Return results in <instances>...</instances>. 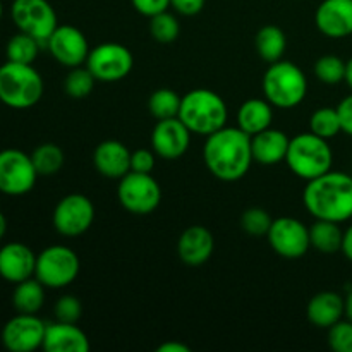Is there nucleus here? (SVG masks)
<instances>
[{
    "label": "nucleus",
    "instance_id": "f03ea898",
    "mask_svg": "<svg viewBox=\"0 0 352 352\" xmlns=\"http://www.w3.org/2000/svg\"><path fill=\"white\" fill-rule=\"evenodd\" d=\"M306 210L318 220L342 223L352 219V177L329 170L311 179L302 192Z\"/></svg>",
    "mask_w": 352,
    "mask_h": 352
},
{
    "label": "nucleus",
    "instance_id": "58836bf2",
    "mask_svg": "<svg viewBox=\"0 0 352 352\" xmlns=\"http://www.w3.org/2000/svg\"><path fill=\"white\" fill-rule=\"evenodd\" d=\"M134 9L141 14V16L151 17L158 12H164L170 7V0H131Z\"/></svg>",
    "mask_w": 352,
    "mask_h": 352
},
{
    "label": "nucleus",
    "instance_id": "bb28decb",
    "mask_svg": "<svg viewBox=\"0 0 352 352\" xmlns=\"http://www.w3.org/2000/svg\"><path fill=\"white\" fill-rule=\"evenodd\" d=\"M340 223L330 220L315 219V223L309 226V243L311 248L325 254H333L342 250L344 232Z\"/></svg>",
    "mask_w": 352,
    "mask_h": 352
},
{
    "label": "nucleus",
    "instance_id": "f3484780",
    "mask_svg": "<svg viewBox=\"0 0 352 352\" xmlns=\"http://www.w3.org/2000/svg\"><path fill=\"white\" fill-rule=\"evenodd\" d=\"M315 24L322 34L333 40L352 34V0H323L315 12Z\"/></svg>",
    "mask_w": 352,
    "mask_h": 352
},
{
    "label": "nucleus",
    "instance_id": "9b49d317",
    "mask_svg": "<svg viewBox=\"0 0 352 352\" xmlns=\"http://www.w3.org/2000/svg\"><path fill=\"white\" fill-rule=\"evenodd\" d=\"M52 222L60 236L79 237L95 222V205L88 196L72 192L55 205Z\"/></svg>",
    "mask_w": 352,
    "mask_h": 352
},
{
    "label": "nucleus",
    "instance_id": "a18cd8bd",
    "mask_svg": "<svg viewBox=\"0 0 352 352\" xmlns=\"http://www.w3.org/2000/svg\"><path fill=\"white\" fill-rule=\"evenodd\" d=\"M346 316L352 322V289L349 294L346 296Z\"/></svg>",
    "mask_w": 352,
    "mask_h": 352
},
{
    "label": "nucleus",
    "instance_id": "39448f33",
    "mask_svg": "<svg viewBox=\"0 0 352 352\" xmlns=\"http://www.w3.org/2000/svg\"><path fill=\"white\" fill-rule=\"evenodd\" d=\"M285 162L296 177L308 182L332 170L333 153L329 140H323L309 131L292 138Z\"/></svg>",
    "mask_w": 352,
    "mask_h": 352
},
{
    "label": "nucleus",
    "instance_id": "09e8293b",
    "mask_svg": "<svg viewBox=\"0 0 352 352\" xmlns=\"http://www.w3.org/2000/svg\"><path fill=\"white\" fill-rule=\"evenodd\" d=\"M0 103H2V102H0Z\"/></svg>",
    "mask_w": 352,
    "mask_h": 352
},
{
    "label": "nucleus",
    "instance_id": "72a5a7b5",
    "mask_svg": "<svg viewBox=\"0 0 352 352\" xmlns=\"http://www.w3.org/2000/svg\"><path fill=\"white\" fill-rule=\"evenodd\" d=\"M315 76L323 85H339L346 81V62L337 55H323L315 62Z\"/></svg>",
    "mask_w": 352,
    "mask_h": 352
},
{
    "label": "nucleus",
    "instance_id": "c756f323",
    "mask_svg": "<svg viewBox=\"0 0 352 352\" xmlns=\"http://www.w3.org/2000/svg\"><path fill=\"white\" fill-rule=\"evenodd\" d=\"M181 102L182 96H179L174 89L160 88L151 93L148 100V110L157 120L174 119V117H179Z\"/></svg>",
    "mask_w": 352,
    "mask_h": 352
},
{
    "label": "nucleus",
    "instance_id": "f704fd0d",
    "mask_svg": "<svg viewBox=\"0 0 352 352\" xmlns=\"http://www.w3.org/2000/svg\"><path fill=\"white\" fill-rule=\"evenodd\" d=\"M272 222H274V219L263 208H248L241 215V229L254 237L267 236L272 227Z\"/></svg>",
    "mask_w": 352,
    "mask_h": 352
},
{
    "label": "nucleus",
    "instance_id": "e433bc0d",
    "mask_svg": "<svg viewBox=\"0 0 352 352\" xmlns=\"http://www.w3.org/2000/svg\"><path fill=\"white\" fill-rule=\"evenodd\" d=\"M55 318L57 322L65 323H78L82 316V305L76 296H62L55 302Z\"/></svg>",
    "mask_w": 352,
    "mask_h": 352
},
{
    "label": "nucleus",
    "instance_id": "4c0bfd02",
    "mask_svg": "<svg viewBox=\"0 0 352 352\" xmlns=\"http://www.w3.org/2000/svg\"><path fill=\"white\" fill-rule=\"evenodd\" d=\"M155 151L140 148V150L131 153V170L143 172V174H151L155 168Z\"/></svg>",
    "mask_w": 352,
    "mask_h": 352
},
{
    "label": "nucleus",
    "instance_id": "de8ad7c7",
    "mask_svg": "<svg viewBox=\"0 0 352 352\" xmlns=\"http://www.w3.org/2000/svg\"><path fill=\"white\" fill-rule=\"evenodd\" d=\"M2 14H3V7H2V2H0V19H2Z\"/></svg>",
    "mask_w": 352,
    "mask_h": 352
},
{
    "label": "nucleus",
    "instance_id": "c9c22d12",
    "mask_svg": "<svg viewBox=\"0 0 352 352\" xmlns=\"http://www.w3.org/2000/svg\"><path fill=\"white\" fill-rule=\"evenodd\" d=\"M329 346L336 352H352V322L349 318L330 327Z\"/></svg>",
    "mask_w": 352,
    "mask_h": 352
},
{
    "label": "nucleus",
    "instance_id": "2f4dec72",
    "mask_svg": "<svg viewBox=\"0 0 352 352\" xmlns=\"http://www.w3.org/2000/svg\"><path fill=\"white\" fill-rule=\"evenodd\" d=\"M150 33L158 43H172L181 33V24L174 14L164 10L150 17Z\"/></svg>",
    "mask_w": 352,
    "mask_h": 352
},
{
    "label": "nucleus",
    "instance_id": "b1692460",
    "mask_svg": "<svg viewBox=\"0 0 352 352\" xmlns=\"http://www.w3.org/2000/svg\"><path fill=\"white\" fill-rule=\"evenodd\" d=\"M275 107L267 98H250L237 110V127L250 136L272 127Z\"/></svg>",
    "mask_w": 352,
    "mask_h": 352
},
{
    "label": "nucleus",
    "instance_id": "4468645a",
    "mask_svg": "<svg viewBox=\"0 0 352 352\" xmlns=\"http://www.w3.org/2000/svg\"><path fill=\"white\" fill-rule=\"evenodd\" d=\"M47 323L36 315L17 313L3 325L2 344L10 352H33L43 347Z\"/></svg>",
    "mask_w": 352,
    "mask_h": 352
},
{
    "label": "nucleus",
    "instance_id": "cd10ccee",
    "mask_svg": "<svg viewBox=\"0 0 352 352\" xmlns=\"http://www.w3.org/2000/svg\"><path fill=\"white\" fill-rule=\"evenodd\" d=\"M41 41L31 34L19 31L7 41L6 54L7 60L19 62V64H33L40 54Z\"/></svg>",
    "mask_w": 352,
    "mask_h": 352
},
{
    "label": "nucleus",
    "instance_id": "ea45409f",
    "mask_svg": "<svg viewBox=\"0 0 352 352\" xmlns=\"http://www.w3.org/2000/svg\"><path fill=\"white\" fill-rule=\"evenodd\" d=\"M206 0H170V7L181 16H196L203 10Z\"/></svg>",
    "mask_w": 352,
    "mask_h": 352
},
{
    "label": "nucleus",
    "instance_id": "a878e982",
    "mask_svg": "<svg viewBox=\"0 0 352 352\" xmlns=\"http://www.w3.org/2000/svg\"><path fill=\"white\" fill-rule=\"evenodd\" d=\"M254 48L265 62L274 64L284 57L285 48H287V38L278 26L267 24L254 36Z\"/></svg>",
    "mask_w": 352,
    "mask_h": 352
},
{
    "label": "nucleus",
    "instance_id": "aec40b11",
    "mask_svg": "<svg viewBox=\"0 0 352 352\" xmlns=\"http://www.w3.org/2000/svg\"><path fill=\"white\" fill-rule=\"evenodd\" d=\"M213 248L215 241L212 232L203 226H191L179 237L177 254L189 267H199L210 260Z\"/></svg>",
    "mask_w": 352,
    "mask_h": 352
},
{
    "label": "nucleus",
    "instance_id": "412c9836",
    "mask_svg": "<svg viewBox=\"0 0 352 352\" xmlns=\"http://www.w3.org/2000/svg\"><path fill=\"white\" fill-rule=\"evenodd\" d=\"M89 339L76 323H48L43 349L47 352H88Z\"/></svg>",
    "mask_w": 352,
    "mask_h": 352
},
{
    "label": "nucleus",
    "instance_id": "f257e3e1",
    "mask_svg": "<svg viewBox=\"0 0 352 352\" xmlns=\"http://www.w3.org/2000/svg\"><path fill=\"white\" fill-rule=\"evenodd\" d=\"M203 160L213 177L236 182L250 172L253 164L251 136L239 127H226L206 136Z\"/></svg>",
    "mask_w": 352,
    "mask_h": 352
},
{
    "label": "nucleus",
    "instance_id": "1a4fd4ad",
    "mask_svg": "<svg viewBox=\"0 0 352 352\" xmlns=\"http://www.w3.org/2000/svg\"><path fill=\"white\" fill-rule=\"evenodd\" d=\"M86 67L93 72L96 81L117 82L131 74L134 67V57L127 47L110 41L89 50Z\"/></svg>",
    "mask_w": 352,
    "mask_h": 352
},
{
    "label": "nucleus",
    "instance_id": "4be33fe9",
    "mask_svg": "<svg viewBox=\"0 0 352 352\" xmlns=\"http://www.w3.org/2000/svg\"><path fill=\"white\" fill-rule=\"evenodd\" d=\"M346 315V298L333 291H323L313 296L306 308L308 322L316 329L329 330Z\"/></svg>",
    "mask_w": 352,
    "mask_h": 352
},
{
    "label": "nucleus",
    "instance_id": "2eb2a0df",
    "mask_svg": "<svg viewBox=\"0 0 352 352\" xmlns=\"http://www.w3.org/2000/svg\"><path fill=\"white\" fill-rule=\"evenodd\" d=\"M47 48L52 57L64 67H79L86 64L89 55V45L85 33L71 24H62L55 28L54 33L48 36Z\"/></svg>",
    "mask_w": 352,
    "mask_h": 352
},
{
    "label": "nucleus",
    "instance_id": "a19ab883",
    "mask_svg": "<svg viewBox=\"0 0 352 352\" xmlns=\"http://www.w3.org/2000/svg\"><path fill=\"white\" fill-rule=\"evenodd\" d=\"M337 112H339L342 133H346L347 136L352 138V95L346 96V98L337 105Z\"/></svg>",
    "mask_w": 352,
    "mask_h": 352
},
{
    "label": "nucleus",
    "instance_id": "dca6fc26",
    "mask_svg": "<svg viewBox=\"0 0 352 352\" xmlns=\"http://www.w3.org/2000/svg\"><path fill=\"white\" fill-rule=\"evenodd\" d=\"M191 134L179 117L157 120V126L151 133V148L160 158L175 160L188 151Z\"/></svg>",
    "mask_w": 352,
    "mask_h": 352
},
{
    "label": "nucleus",
    "instance_id": "6ab92c4d",
    "mask_svg": "<svg viewBox=\"0 0 352 352\" xmlns=\"http://www.w3.org/2000/svg\"><path fill=\"white\" fill-rule=\"evenodd\" d=\"M93 165L107 179H122L131 172V151L117 140L102 141L93 151Z\"/></svg>",
    "mask_w": 352,
    "mask_h": 352
},
{
    "label": "nucleus",
    "instance_id": "37998d69",
    "mask_svg": "<svg viewBox=\"0 0 352 352\" xmlns=\"http://www.w3.org/2000/svg\"><path fill=\"white\" fill-rule=\"evenodd\" d=\"M157 351L158 352H191V349H189L188 346H184V344L181 342H174V340L162 344Z\"/></svg>",
    "mask_w": 352,
    "mask_h": 352
},
{
    "label": "nucleus",
    "instance_id": "0eeeda50",
    "mask_svg": "<svg viewBox=\"0 0 352 352\" xmlns=\"http://www.w3.org/2000/svg\"><path fill=\"white\" fill-rule=\"evenodd\" d=\"M81 270L79 256L67 246H50L36 254L34 277L47 289H64L78 278Z\"/></svg>",
    "mask_w": 352,
    "mask_h": 352
},
{
    "label": "nucleus",
    "instance_id": "c85d7f7f",
    "mask_svg": "<svg viewBox=\"0 0 352 352\" xmlns=\"http://www.w3.org/2000/svg\"><path fill=\"white\" fill-rule=\"evenodd\" d=\"M31 160H33L38 175L48 177V175H55L62 168L64 151L55 143H43L34 148V151L31 153Z\"/></svg>",
    "mask_w": 352,
    "mask_h": 352
},
{
    "label": "nucleus",
    "instance_id": "f8f14e48",
    "mask_svg": "<svg viewBox=\"0 0 352 352\" xmlns=\"http://www.w3.org/2000/svg\"><path fill=\"white\" fill-rule=\"evenodd\" d=\"M10 17L17 30L31 34L41 43H47L48 36L58 26L57 14L48 0H14Z\"/></svg>",
    "mask_w": 352,
    "mask_h": 352
},
{
    "label": "nucleus",
    "instance_id": "7ed1b4c3",
    "mask_svg": "<svg viewBox=\"0 0 352 352\" xmlns=\"http://www.w3.org/2000/svg\"><path fill=\"white\" fill-rule=\"evenodd\" d=\"M227 116L226 102L212 89L198 88L182 96L179 119L192 134L210 136L226 126Z\"/></svg>",
    "mask_w": 352,
    "mask_h": 352
},
{
    "label": "nucleus",
    "instance_id": "7c9ffc66",
    "mask_svg": "<svg viewBox=\"0 0 352 352\" xmlns=\"http://www.w3.org/2000/svg\"><path fill=\"white\" fill-rule=\"evenodd\" d=\"M309 131L316 136L323 138V140H332L337 134L342 133L337 109L322 107V109L315 110L309 117Z\"/></svg>",
    "mask_w": 352,
    "mask_h": 352
},
{
    "label": "nucleus",
    "instance_id": "ddd939ff",
    "mask_svg": "<svg viewBox=\"0 0 352 352\" xmlns=\"http://www.w3.org/2000/svg\"><path fill=\"white\" fill-rule=\"evenodd\" d=\"M268 244L278 256L285 260H299L311 248L309 227L294 217H278L272 222L267 234Z\"/></svg>",
    "mask_w": 352,
    "mask_h": 352
},
{
    "label": "nucleus",
    "instance_id": "49530a36",
    "mask_svg": "<svg viewBox=\"0 0 352 352\" xmlns=\"http://www.w3.org/2000/svg\"><path fill=\"white\" fill-rule=\"evenodd\" d=\"M6 232H7V220H6V215L0 212V239L6 236Z\"/></svg>",
    "mask_w": 352,
    "mask_h": 352
},
{
    "label": "nucleus",
    "instance_id": "5701e85b",
    "mask_svg": "<svg viewBox=\"0 0 352 352\" xmlns=\"http://www.w3.org/2000/svg\"><path fill=\"white\" fill-rule=\"evenodd\" d=\"M289 143H291V138L284 131L268 127V129L251 136L253 160L261 165H277L280 162H285Z\"/></svg>",
    "mask_w": 352,
    "mask_h": 352
},
{
    "label": "nucleus",
    "instance_id": "6e6552de",
    "mask_svg": "<svg viewBox=\"0 0 352 352\" xmlns=\"http://www.w3.org/2000/svg\"><path fill=\"white\" fill-rule=\"evenodd\" d=\"M117 198L122 208L133 215H148L160 205L162 188L151 174L131 170L119 179Z\"/></svg>",
    "mask_w": 352,
    "mask_h": 352
},
{
    "label": "nucleus",
    "instance_id": "393cba45",
    "mask_svg": "<svg viewBox=\"0 0 352 352\" xmlns=\"http://www.w3.org/2000/svg\"><path fill=\"white\" fill-rule=\"evenodd\" d=\"M45 305V285L36 277L16 284L12 292V306L17 313L36 315Z\"/></svg>",
    "mask_w": 352,
    "mask_h": 352
},
{
    "label": "nucleus",
    "instance_id": "79ce46f5",
    "mask_svg": "<svg viewBox=\"0 0 352 352\" xmlns=\"http://www.w3.org/2000/svg\"><path fill=\"white\" fill-rule=\"evenodd\" d=\"M344 253V256L347 258V260L352 261V226L349 229L344 230V239H342V250H340Z\"/></svg>",
    "mask_w": 352,
    "mask_h": 352
},
{
    "label": "nucleus",
    "instance_id": "473e14b6",
    "mask_svg": "<svg viewBox=\"0 0 352 352\" xmlns=\"http://www.w3.org/2000/svg\"><path fill=\"white\" fill-rule=\"evenodd\" d=\"M96 78L88 67H72L64 81V89L71 98H86L95 88Z\"/></svg>",
    "mask_w": 352,
    "mask_h": 352
},
{
    "label": "nucleus",
    "instance_id": "a211bd4d",
    "mask_svg": "<svg viewBox=\"0 0 352 352\" xmlns=\"http://www.w3.org/2000/svg\"><path fill=\"white\" fill-rule=\"evenodd\" d=\"M36 254L23 243H9L0 248V277L12 284L34 277Z\"/></svg>",
    "mask_w": 352,
    "mask_h": 352
},
{
    "label": "nucleus",
    "instance_id": "9d476101",
    "mask_svg": "<svg viewBox=\"0 0 352 352\" xmlns=\"http://www.w3.org/2000/svg\"><path fill=\"white\" fill-rule=\"evenodd\" d=\"M38 177L31 155L16 148L0 151V192L23 196L34 188Z\"/></svg>",
    "mask_w": 352,
    "mask_h": 352
},
{
    "label": "nucleus",
    "instance_id": "20e7f679",
    "mask_svg": "<svg viewBox=\"0 0 352 352\" xmlns=\"http://www.w3.org/2000/svg\"><path fill=\"white\" fill-rule=\"evenodd\" d=\"M43 78L31 64L7 60L0 65V102L16 110L36 105L43 96Z\"/></svg>",
    "mask_w": 352,
    "mask_h": 352
},
{
    "label": "nucleus",
    "instance_id": "423d86ee",
    "mask_svg": "<svg viewBox=\"0 0 352 352\" xmlns=\"http://www.w3.org/2000/svg\"><path fill=\"white\" fill-rule=\"evenodd\" d=\"M265 98L275 109H294L308 93L306 74L289 60H278L268 65L263 76Z\"/></svg>",
    "mask_w": 352,
    "mask_h": 352
},
{
    "label": "nucleus",
    "instance_id": "c03bdc74",
    "mask_svg": "<svg viewBox=\"0 0 352 352\" xmlns=\"http://www.w3.org/2000/svg\"><path fill=\"white\" fill-rule=\"evenodd\" d=\"M346 82L349 85V88L352 89V57L346 62Z\"/></svg>",
    "mask_w": 352,
    "mask_h": 352
}]
</instances>
